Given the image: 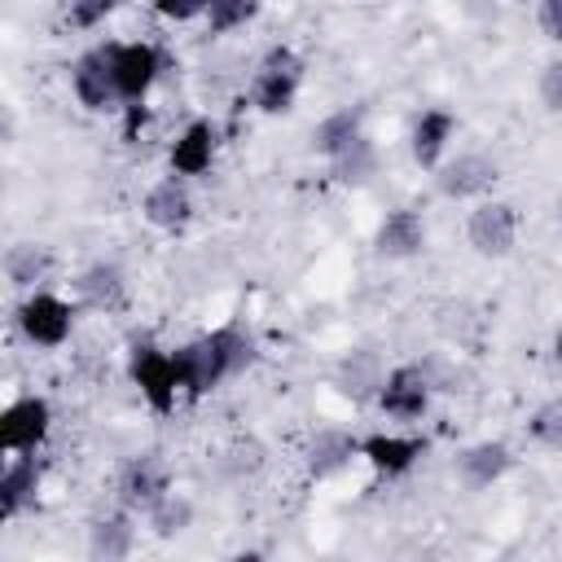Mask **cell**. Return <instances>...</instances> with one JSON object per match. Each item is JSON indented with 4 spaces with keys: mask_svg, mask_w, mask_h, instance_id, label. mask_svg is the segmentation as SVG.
Returning a JSON list of instances; mask_svg holds the SVG:
<instances>
[{
    "mask_svg": "<svg viewBox=\"0 0 562 562\" xmlns=\"http://www.w3.org/2000/svg\"><path fill=\"white\" fill-rule=\"evenodd\" d=\"M18 329H22V338L31 347L53 351V347H61L70 338L75 307L61 294H53V290H26V299L18 303Z\"/></svg>",
    "mask_w": 562,
    "mask_h": 562,
    "instance_id": "7",
    "label": "cell"
},
{
    "mask_svg": "<svg viewBox=\"0 0 562 562\" xmlns=\"http://www.w3.org/2000/svg\"><path fill=\"white\" fill-rule=\"evenodd\" d=\"M259 9H263V0H211V9H206V31H211V35H228V31L246 26V22H255Z\"/></svg>",
    "mask_w": 562,
    "mask_h": 562,
    "instance_id": "28",
    "label": "cell"
},
{
    "mask_svg": "<svg viewBox=\"0 0 562 562\" xmlns=\"http://www.w3.org/2000/svg\"><path fill=\"white\" fill-rule=\"evenodd\" d=\"M75 294L97 312H119L127 303V272L114 259H97L75 277Z\"/></svg>",
    "mask_w": 562,
    "mask_h": 562,
    "instance_id": "21",
    "label": "cell"
},
{
    "mask_svg": "<svg viewBox=\"0 0 562 562\" xmlns=\"http://www.w3.org/2000/svg\"><path fill=\"white\" fill-rule=\"evenodd\" d=\"M501 180V162L483 149H461V154H448L439 167H435V189L439 198L448 202H470V198H487Z\"/></svg>",
    "mask_w": 562,
    "mask_h": 562,
    "instance_id": "6",
    "label": "cell"
},
{
    "mask_svg": "<svg viewBox=\"0 0 562 562\" xmlns=\"http://www.w3.org/2000/svg\"><path fill=\"white\" fill-rule=\"evenodd\" d=\"M259 347L255 334L237 321L215 325L198 338H189L184 347H176V364H180V391L184 400H206L215 386H224L228 378L246 373L255 364Z\"/></svg>",
    "mask_w": 562,
    "mask_h": 562,
    "instance_id": "1",
    "label": "cell"
},
{
    "mask_svg": "<svg viewBox=\"0 0 562 562\" xmlns=\"http://www.w3.org/2000/svg\"><path fill=\"white\" fill-rule=\"evenodd\" d=\"M303 57L290 48V44H272L259 66H255V79H250V105L259 114H285L303 88Z\"/></svg>",
    "mask_w": 562,
    "mask_h": 562,
    "instance_id": "3",
    "label": "cell"
},
{
    "mask_svg": "<svg viewBox=\"0 0 562 562\" xmlns=\"http://www.w3.org/2000/svg\"><path fill=\"white\" fill-rule=\"evenodd\" d=\"M140 215L158 233H180L193 220V189H189V180L171 171L158 184H149V193L140 198Z\"/></svg>",
    "mask_w": 562,
    "mask_h": 562,
    "instance_id": "13",
    "label": "cell"
},
{
    "mask_svg": "<svg viewBox=\"0 0 562 562\" xmlns=\"http://www.w3.org/2000/svg\"><path fill=\"white\" fill-rule=\"evenodd\" d=\"M422 457H426V439L422 435L378 430V435L360 439V461H369V470H378L382 479H404Z\"/></svg>",
    "mask_w": 562,
    "mask_h": 562,
    "instance_id": "14",
    "label": "cell"
},
{
    "mask_svg": "<svg viewBox=\"0 0 562 562\" xmlns=\"http://www.w3.org/2000/svg\"><path fill=\"white\" fill-rule=\"evenodd\" d=\"M536 101L549 114H562V57H549L536 75Z\"/></svg>",
    "mask_w": 562,
    "mask_h": 562,
    "instance_id": "29",
    "label": "cell"
},
{
    "mask_svg": "<svg viewBox=\"0 0 562 562\" xmlns=\"http://www.w3.org/2000/svg\"><path fill=\"white\" fill-rule=\"evenodd\" d=\"M553 360H558V364H562V329H558V334H553Z\"/></svg>",
    "mask_w": 562,
    "mask_h": 562,
    "instance_id": "34",
    "label": "cell"
},
{
    "mask_svg": "<svg viewBox=\"0 0 562 562\" xmlns=\"http://www.w3.org/2000/svg\"><path fill=\"white\" fill-rule=\"evenodd\" d=\"M127 378L132 386L140 391L145 408L167 417L176 408V400L184 395L180 391V364H176V351L158 347L154 338H136L132 351H127Z\"/></svg>",
    "mask_w": 562,
    "mask_h": 562,
    "instance_id": "2",
    "label": "cell"
},
{
    "mask_svg": "<svg viewBox=\"0 0 562 562\" xmlns=\"http://www.w3.org/2000/svg\"><path fill=\"white\" fill-rule=\"evenodd\" d=\"M509 465H514V448L505 439H479V443H470V448L457 452V479L470 492L496 487L509 474Z\"/></svg>",
    "mask_w": 562,
    "mask_h": 562,
    "instance_id": "17",
    "label": "cell"
},
{
    "mask_svg": "<svg viewBox=\"0 0 562 562\" xmlns=\"http://www.w3.org/2000/svg\"><path fill=\"white\" fill-rule=\"evenodd\" d=\"M211 0H154V13L162 22H193V18H206Z\"/></svg>",
    "mask_w": 562,
    "mask_h": 562,
    "instance_id": "31",
    "label": "cell"
},
{
    "mask_svg": "<svg viewBox=\"0 0 562 562\" xmlns=\"http://www.w3.org/2000/svg\"><path fill=\"white\" fill-rule=\"evenodd\" d=\"M40 483H44L40 457L35 452H9V461L0 470V518H22L26 509H35Z\"/></svg>",
    "mask_w": 562,
    "mask_h": 562,
    "instance_id": "15",
    "label": "cell"
},
{
    "mask_svg": "<svg viewBox=\"0 0 562 562\" xmlns=\"http://www.w3.org/2000/svg\"><path fill=\"white\" fill-rule=\"evenodd\" d=\"M215 145H220L215 127H211L206 119H193V123H184L180 136L171 140V149H167V167H171L176 176H184V180H198V176L211 171V162H215Z\"/></svg>",
    "mask_w": 562,
    "mask_h": 562,
    "instance_id": "18",
    "label": "cell"
},
{
    "mask_svg": "<svg viewBox=\"0 0 562 562\" xmlns=\"http://www.w3.org/2000/svg\"><path fill=\"white\" fill-rule=\"evenodd\" d=\"M553 228H558V237H562V193L553 198Z\"/></svg>",
    "mask_w": 562,
    "mask_h": 562,
    "instance_id": "33",
    "label": "cell"
},
{
    "mask_svg": "<svg viewBox=\"0 0 562 562\" xmlns=\"http://www.w3.org/2000/svg\"><path fill=\"white\" fill-rule=\"evenodd\" d=\"M53 430V404L44 395H18L0 413V452H40Z\"/></svg>",
    "mask_w": 562,
    "mask_h": 562,
    "instance_id": "9",
    "label": "cell"
},
{
    "mask_svg": "<svg viewBox=\"0 0 562 562\" xmlns=\"http://www.w3.org/2000/svg\"><path fill=\"white\" fill-rule=\"evenodd\" d=\"M536 26L549 44H562V0H536Z\"/></svg>",
    "mask_w": 562,
    "mask_h": 562,
    "instance_id": "32",
    "label": "cell"
},
{
    "mask_svg": "<svg viewBox=\"0 0 562 562\" xmlns=\"http://www.w3.org/2000/svg\"><path fill=\"white\" fill-rule=\"evenodd\" d=\"M105 48H110V66H114L123 105H145L149 88L162 75V48L149 40H123V44H105Z\"/></svg>",
    "mask_w": 562,
    "mask_h": 562,
    "instance_id": "8",
    "label": "cell"
},
{
    "mask_svg": "<svg viewBox=\"0 0 562 562\" xmlns=\"http://www.w3.org/2000/svg\"><path fill=\"white\" fill-rule=\"evenodd\" d=\"M171 492V470L158 452H140L119 470V505H127L132 514L145 518L149 505H158Z\"/></svg>",
    "mask_w": 562,
    "mask_h": 562,
    "instance_id": "11",
    "label": "cell"
},
{
    "mask_svg": "<svg viewBox=\"0 0 562 562\" xmlns=\"http://www.w3.org/2000/svg\"><path fill=\"white\" fill-rule=\"evenodd\" d=\"M527 435H531L536 448H544V452H562V395H553V400H544V404L531 408V417H527Z\"/></svg>",
    "mask_w": 562,
    "mask_h": 562,
    "instance_id": "27",
    "label": "cell"
},
{
    "mask_svg": "<svg viewBox=\"0 0 562 562\" xmlns=\"http://www.w3.org/2000/svg\"><path fill=\"white\" fill-rule=\"evenodd\" d=\"M457 136V114L448 105H426L417 110L413 127H408V154L422 171H435L448 158V145Z\"/></svg>",
    "mask_w": 562,
    "mask_h": 562,
    "instance_id": "12",
    "label": "cell"
},
{
    "mask_svg": "<svg viewBox=\"0 0 562 562\" xmlns=\"http://www.w3.org/2000/svg\"><path fill=\"white\" fill-rule=\"evenodd\" d=\"M364 132V105H338L329 110L316 127H312V154L321 158H334L347 140H356Z\"/></svg>",
    "mask_w": 562,
    "mask_h": 562,
    "instance_id": "23",
    "label": "cell"
},
{
    "mask_svg": "<svg viewBox=\"0 0 562 562\" xmlns=\"http://www.w3.org/2000/svg\"><path fill=\"white\" fill-rule=\"evenodd\" d=\"M114 9H123V0H66V13H70V22H75L79 31L101 26Z\"/></svg>",
    "mask_w": 562,
    "mask_h": 562,
    "instance_id": "30",
    "label": "cell"
},
{
    "mask_svg": "<svg viewBox=\"0 0 562 562\" xmlns=\"http://www.w3.org/2000/svg\"><path fill=\"white\" fill-rule=\"evenodd\" d=\"M422 246H426V220L413 206H391L373 228V250L391 263L422 255Z\"/></svg>",
    "mask_w": 562,
    "mask_h": 562,
    "instance_id": "16",
    "label": "cell"
},
{
    "mask_svg": "<svg viewBox=\"0 0 562 562\" xmlns=\"http://www.w3.org/2000/svg\"><path fill=\"white\" fill-rule=\"evenodd\" d=\"M430 400H435V378L417 360L391 364L386 378H382V386H378V395H373V404L386 417H395V422H422L426 408H430Z\"/></svg>",
    "mask_w": 562,
    "mask_h": 562,
    "instance_id": "4",
    "label": "cell"
},
{
    "mask_svg": "<svg viewBox=\"0 0 562 562\" xmlns=\"http://www.w3.org/2000/svg\"><path fill=\"white\" fill-rule=\"evenodd\" d=\"M136 518L140 514H132L127 505L92 518V527H88V558L92 562H123V558H132V549H136Z\"/></svg>",
    "mask_w": 562,
    "mask_h": 562,
    "instance_id": "19",
    "label": "cell"
},
{
    "mask_svg": "<svg viewBox=\"0 0 562 562\" xmlns=\"http://www.w3.org/2000/svg\"><path fill=\"white\" fill-rule=\"evenodd\" d=\"M356 457H360V439L347 435V430H338V426L316 430V435L307 439V448H303V465H307L312 479H334V474H342Z\"/></svg>",
    "mask_w": 562,
    "mask_h": 562,
    "instance_id": "20",
    "label": "cell"
},
{
    "mask_svg": "<svg viewBox=\"0 0 562 562\" xmlns=\"http://www.w3.org/2000/svg\"><path fill=\"white\" fill-rule=\"evenodd\" d=\"M70 92L75 101L88 110V114H105L114 110L123 97H119V83H114V66H110V48H83L75 61H70Z\"/></svg>",
    "mask_w": 562,
    "mask_h": 562,
    "instance_id": "10",
    "label": "cell"
},
{
    "mask_svg": "<svg viewBox=\"0 0 562 562\" xmlns=\"http://www.w3.org/2000/svg\"><path fill=\"white\" fill-rule=\"evenodd\" d=\"M382 378H386V369H382V360H378L373 351H351V356H342L338 369H334L338 391L351 395V400H373L378 386H382Z\"/></svg>",
    "mask_w": 562,
    "mask_h": 562,
    "instance_id": "25",
    "label": "cell"
},
{
    "mask_svg": "<svg viewBox=\"0 0 562 562\" xmlns=\"http://www.w3.org/2000/svg\"><path fill=\"white\" fill-rule=\"evenodd\" d=\"M145 527L158 536V540H176L180 531H189L193 527V501L184 496V492H167L158 505H149L145 509Z\"/></svg>",
    "mask_w": 562,
    "mask_h": 562,
    "instance_id": "26",
    "label": "cell"
},
{
    "mask_svg": "<svg viewBox=\"0 0 562 562\" xmlns=\"http://www.w3.org/2000/svg\"><path fill=\"white\" fill-rule=\"evenodd\" d=\"M53 272V250L44 241H18L4 250V277L13 290H35Z\"/></svg>",
    "mask_w": 562,
    "mask_h": 562,
    "instance_id": "24",
    "label": "cell"
},
{
    "mask_svg": "<svg viewBox=\"0 0 562 562\" xmlns=\"http://www.w3.org/2000/svg\"><path fill=\"white\" fill-rule=\"evenodd\" d=\"M518 206L514 202H501V198H483L470 215H465V241L479 259H505L514 255L518 246Z\"/></svg>",
    "mask_w": 562,
    "mask_h": 562,
    "instance_id": "5",
    "label": "cell"
},
{
    "mask_svg": "<svg viewBox=\"0 0 562 562\" xmlns=\"http://www.w3.org/2000/svg\"><path fill=\"white\" fill-rule=\"evenodd\" d=\"M329 162V171H334V180L338 184H351V189H360V184H369L373 176H378V167H382V154H378V140L369 136V132H360L356 140H347L334 158H325Z\"/></svg>",
    "mask_w": 562,
    "mask_h": 562,
    "instance_id": "22",
    "label": "cell"
}]
</instances>
